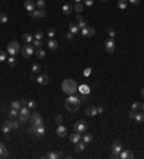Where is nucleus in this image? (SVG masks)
I'll list each match as a JSON object with an SVG mask.
<instances>
[{
    "instance_id": "nucleus-21",
    "label": "nucleus",
    "mask_w": 144,
    "mask_h": 159,
    "mask_svg": "<svg viewBox=\"0 0 144 159\" xmlns=\"http://www.w3.org/2000/svg\"><path fill=\"white\" fill-rule=\"evenodd\" d=\"M72 10H74V7H72V5H69V3H66V5H64L62 6V13L64 15H71L72 13Z\"/></svg>"
},
{
    "instance_id": "nucleus-12",
    "label": "nucleus",
    "mask_w": 144,
    "mask_h": 159,
    "mask_svg": "<svg viewBox=\"0 0 144 159\" xmlns=\"http://www.w3.org/2000/svg\"><path fill=\"white\" fill-rule=\"evenodd\" d=\"M36 82H38L39 85H48V83H49V76L39 73V75L36 76Z\"/></svg>"
},
{
    "instance_id": "nucleus-49",
    "label": "nucleus",
    "mask_w": 144,
    "mask_h": 159,
    "mask_svg": "<svg viewBox=\"0 0 144 159\" xmlns=\"http://www.w3.org/2000/svg\"><path fill=\"white\" fill-rule=\"evenodd\" d=\"M65 37H66L68 40H72V39H74V35H72L71 32H68V33H65Z\"/></svg>"
},
{
    "instance_id": "nucleus-44",
    "label": "nucleus",
    "mask_w": 144,
    "mask_h": 159,
    "mask_svg": "<svg viewBox=\"0 0 144 159\" xmlns=\"http://www.w3.org/2000/svg\"><path fill=\"white\" fill-rule=\"evenodd\" d=\"M82 2H84V6H87V7H91L94 5V0H82Z\"/></svg>"
},
{
    "instance_id": "nucleus-33",
    "label": "nucleus",
    "mask_w": 144,
    "mask_h": 159,
    "mask_svg": "<svg viewBox=\"0 0 144 159\" xmlns=\"http://www.w3.org/2000/svg\"><path fill=\"white\" fill-rule=\"evenodd\" d=\"M7 115L10 116V119H15V118H18V116H19V110H16V109H12V108H10V110L7 112Z\"/></svg>"
},
{
    "instance_id": "nucleus-8",
    "label": "nucleus",
    "mask_w": 144,
    "mask_h": 159,
    "mask_svg": "<svg viewBox=\"0 0 144 159\" xmlns=\"http://www.w3.org/2000/svg\"><path fill=\"white\" fill-rule=\"evenodd\" d=\"M81 35L84 36V37H92L94 35H95V29L92 27V26H85L84 29H81Z\"/></svg>"
},
{
    "instance_id": "nucleus-1",
    "label": "nucleus",
    "mask_w": 144,
    "mask_h": 159,
    "mask_svg": "<svg viewBox=\"0 0 144 159\" xmlns=\"http://www.w3.org/2000/svg\"><path fill=\"white\" fill-rule=\"evenodd\" d=\"M78 83L74 80V79H65L64 82H62V90L69 96V95H75L76 93V90H78Z\"/></svg>"
},
{
    "instance_id": "nucleus-17",
    "label": "nucleus",
    "mask_w": 144,
    "mask_h": 159,
    "mask_svg": "<svg viewBox=\"0 0 144 159\" xmlns=\"http://www.w3.org/2000/svg\"><path fill=\"white\" fill-rule=\"evenodd\" d=\"M62 156H64V153L61 150H58V152H49L48 155H45V158H48V159H58V158H62Z\"/></svg>"
},
{
    "instance_id": "nucleus-29",
    "label": "nucleus",
    "mask_w": 144,
    "mask_h": 159,
    "mask_svg": "<svg viewBox=\"0 0 144 159\" xmlns=\"http://www.w3.org/2000/svg\"><path fill=\"white\" fill-rule=\"evenodd\" d=\"M107 35H108V37H110V39H115V36H117V32H115V29H114V27H108V30H107Z\"/></svg>"
},
{
    "instance_id": "nucleus-38",
    "label": "nucleus",
    "mask_w": 144,
    "mask_h": 159,
    "mask_svg": "<svg viewBox=\"0 0 144 159\" xmlns=\"http://www.w3.org/2000/svg\"><path fill=\"white\" fill-rule=\"evenodd\" d=\"M45 6H46V2H45V0H38V2H36V7H38V9L45 10Z\"/></svg>"
},
{
    "instance_id": "nucleus-47",
    "label": "nucleus",
    "mask_w": 144,
    "mask_h": 159,
    "mask_svg": "<svg viewBox=\"0 0 144 159\" xmlns=\"http://www.w3.org/2000/svg\"><path fill=\"white\" fill-rule=\"evenodd\" d=\"M131 109H133V110H138V109H140V103H138V102H133Z\"/></svg>"
},
{
    "instance_id": "nucleus-15",
    "label": "nucleus",
    "mask_w": 144,
    "mask_h": 159,
    "mask_svg": "<svg viewBox=\"0 0 144 159\" xmlns=\"http://www.w3.org/2000/svg\"><path fill=\"white\" fill-rule=\"evenodd\" d=\"M6 125H9L12 129H15V130H18L19 128H20V120H15V119H9V120H6L5 122Z\"/></svg>"
},
{
    "instance_id": "nucleus-56",
    "label": "nucleus",
    "mask_w": 144,
    "mask_h": 159,
    "mask_svg": "<svg viewBox=\"0 0 144 159\" xmlns=\"http://www.w3.org/2000/svg\"><path fill=\"white\" fill-rule=\"evenodd\" d=\"M74 2H75V3H81V2H82V0H74Z\"/></svg>"
},
{
    "instance_id": "nucleus-35",
    "label": "nucleus",
    "mask_w": 144,
    "mask_h": 159,
    "mask_svg": "<svg viewBox=\"0 0 144 159\" xmlns=\"http://www.w3.org/2000/svg\"><path fill=\"white\" fill-rule=\"evenodd\" d=\"M10 108H12V109H16V110H19V109L22 108V105H20V102H19V100H13V102L10 103Z\"/></svg>"
},
{
    "instance_id": "nucleus-4",
    "label": "nucleus",
    "mask_w": 144,
    "mask_h": 159,
    "mask_svg": "<svg viewBox=\"0 0 144 159\" xmlns=\"http://www.w3.org/2000/svg\"><path fill=\"white\" fill-rule=\"evenodd\" d=\"M20 49H22V46H20V43L19 42H16V40H12L9 45H7V53L10 55V56H16L19 52H20Z\"/></svg>"
},
{
    "instance_id": "nucleus-19",
    "label": "nucleus",
    "mask_w": 144,
    "mask_h": 159,
    "mask_svg": "<svg viewBox=\"0 0 144 159\" xmlns=\"http://www.w3.org/2000/svg\"><path fill=\"white\" fill-rule=\"evenodd\" d=\"M81 139H82V136H81V133H79V132H75V133H72V135H71V138H69L71 143H75V145H76V143H78Z\"/></svg>"
},
{
    "instance_id": "nucleus-27",
    "label": "nucleus",
    "mask_w": 144,
    "mask_h": 159,
    "mask_svg": "<svg viewBox=\"0 0 144 159\" xmlns=\"http://www.w3.org/2000/svg\"><path fill=\"white\" fill-rule=\"evenodd\" d=\"M85 149H87V143L82 142V140H79V142L76 143V152H84Z\"/></svg>"
},
{
    "instance_id": "nucleus-54",
    "label": "nucleus",
    "mask_w": 144,
    "mask_h": 159,
    "mask_svg": "<svg viewBox=\"0 0 144 159\" xmlns=\"http://www.w3.org/2000/svg\"><path fill=\"white\" fill-rule=\"evenodd\" d=\"M140 110H144V102H143V103H140Z\"/></svg>"
},
{
    "instance_id": "nucleus-30",
    "label": "nucleus",
    "mask_w": 144,
    "mask_h": 159,
    "mask_svg": "<svg viewBox=\"0 0 144 159\" xmlns=\"http://www.w3.org/2000/svg\"><path fill=\"white\" fill-rule=\"evenodd\" d=\"M35 53H36V56H38L39 59H45V57H46V52H45L42 47H41V49H36Z\"/></svg>"
},
{
    "instance_id": "nucleus-32",
    "label": "nucleus",
    "mask_w": 144,
    "mask_h": 159,
    "mask_svg": "<svg viewBox=\"0 0 144 159\" xmlns=\"http://www.w3.org/2000/svg\"><path fill=\"white\" fill-rule=\"evenodd\" d=\"M6 62H7L9 67H15V66H16V59H15V56H10V57H7V59H6Z\"/></svg>"
},
{
    "instance_id": "nucleus-43",
    "label": "nucleus",
    "mask_w": 144,
    "mask_h": 159,
    "mask_svg": "<svg viewBox=\"0 0 144 159\" xmlns=\"http://www.w3.org/2000/svg\"><path fill=\"white\" fill-rule=\"evenodd\" d=\"M79 90H81L79 93H82V95H89V89H88L87 86H81Z\"/></svg>"
},
{
    "instance_id": "nucleus-42",
    "label": "nucleus",
    "mask_w": 144,
    "mask_h": 159,
    "mask_svg": "<svg viewBox=\"0 0 144 159\" xmlns=\"http://www.w3.org/2000/svg\"><path fill=\"white\" fill-rule=\"evenodd\" d=\"M36 106H38L36 100H28V108H29V109H35Z\"/></svg>"
},
{
    "instance_id": "nucleus-6",
    "label": "nucleus",
    "mask_w": 144,
    "mask_h": 159,
    "mask_svg": "<svg viewBox=\"0 0 144 159\" xmlns=\"http://www.w3.org/2000/svg\"><path fill=\"white\" fill-rule=\"evenodd\" d=\"M29 122H30V125H43L42 116H41V113H38V112H35V113H30Z\"/></svg>"
},
{
    "instance_id": "nucleus-7",
    "label": "nucleus",
    "mask_w": 144,
    "mask_h": 159,
    "mask_svg": "<svg viewBox=\"0 0 144 159\" xmlns=\"http://www.w3.org/2000/svg\"><path fill=\"white\" fill-rule=\"evenodd\" d=\"M87 129H88V123H87V122H84V120H79V122H76V123L74 125V130H75V132L84 133Z\"/></svg>"
},
{
    "instance_id": "nucleus-20",
    "label": "nucleus",
    "mask_w": 144,
    "mask_h": 159,
    "mask_svg": "<svg viewBox=\"0 0 144 159\" xmlns=\"http://www.w3.org/2000/svg\"><path fill=\"white\" fill-rule=\"evenodd\" d=\"M85 115H88V116H95V115H98V112H97V108L95 106H88L87 109H85Z\"/></svg>"
},
{
    "instance_id": "nucleus-5",
    "label": "nucleus",
    "mask_w": 144,
    "mask_h": 159,
    "mask_svg": "<svg viewBox=\"0 0 144 159\" xmlns=\"http://www.w3.org/2000/svg\"><path fill=\"white\" fill-rule=\"evenodd\" d=\"M32 129H33V133L36 138H43L45 133H46V128L45 125H30Z\"/></svg>"
},
{
    "instance_id": "nucleus-46",
    "label": "nucleus",
    "mask_w": 144,
    "mask_h": 159,
    "mask_svg": "<svg viewBox=\"0 0 144 159\" xmlns=\"http://www.w3.org/2000/svg\"><path fill=\"white\" fill-rule=\"evenodd\" d=\"M42 37H43V33H42L41 30H38V32L35 33V39H39V40H42Z\"/></svg>"
},
{
    "instance_id": "nucleus-24",
    "label": "nucleus",
    "mask_w": 144,
    "mask_h": 159,
    "mask_svg": "<svg viewBox=\"0 0 144 159\" xmlns=\"http://www.w3.org/2000/svg\"><path fill=\"white\" fill-rule=\"evenodd\" d=\"M79 30H81V29L78 27V25H76V23H71V25H69V32H71L72 35H78V33H79Z\"/></svg>"
},
{
    "instance_id": "nucleus-57",
    "label": "nucleus",
    "mask_w": 144,
    "mask_h": 159,
    "mask_svg": "<svg viewBox=\"0 0 144 159\" xmlns=\"http://www.w3.org/2000/svg\"><path fill=\"white\" fill-rule=\"evenodd\" d=\"M99 2H107V0H99Z\"/></svg>"
},
{
    "instance_id": "nucleus-48",
    "label": "nucleus",
    "mask_w": 144,
    "mask_h": 159,
    "mask_svg": "<svg viewBox=\"0 0 144 159\" xmlns=\"http://www.w3.org/2000/svg\"><path fill=\"white\" fill-rule=\"evenodd\" d=\"M62 120H64V118H62V115H58V116L55 118V122H56L58 125H61V123H62Z\"/></svg>"
},
{
    "instance_id": "nucleus-34",
    "label": "nucleus",
    "mask_w": 144,
    "mask_h": 159,
    "mask_svg": "<svg viewBox=\"0 0 144 159\" xmlns=\"http://www.w3.org/2000/svg\"><path fill=\"white\" fill-rule=\"evenodd\" d=\"M32 45L35 46V49H41V47L43 46V42H42V40H39V39H35V40L32 42Z\"/></svg>"
},
{
    "instance_id": "nucleus-3",
    "label": "nucleus",
    "mask_w": 144,
    "mask_h": 159,
    "mask_svg": "<svg viewBox=\"0 0 144 159\" xmlns=\"http://www.w3.org/2000/svg\"><path fill=\"white\" fill-rule=\"evenodd\" d=\"M35 52H36V49H35V46H33L32 43H26V45H25V46H22V49H20L22 56H23V57H26V59L32 57V56L35 55Z\"/></svg>"
},
{
    "instance_id": "nucleus-11",
    "label": "nucleus",
    "mask_w": 144,
    "mask_h": 159,
    "mask_svg": "<svg viewBox=\"0 0 144 159\" xmlns=\"http://www.w3.org/2000/svg\"><path fill=\"white\" fill-rule=\"evenodd\" d=\"M25 9L29 13L35 12L36 10V2H33V0H26V2H25Z\"/></svg>"
},
{
    "instance_id": "nucleus-26",
    "label": "nucleus",
    "mask_w": 144,
    "mask_h": 159,
    "mask_svg": "<svg viewBox=\"0 0 144 159\" xmlns=\"http://www.w3.org/2000/svg\"><path fill=\"white\" fill-rule=\"evenodd\" d=\"M92 139H94V136H92L91 133H85V135L82 136V139H81V140H82V142H85V143L88 145V143H91V142H92Z\"/></svg>"
},
{
    "instance_id": "nucleus-36",
    "label": "nucleus",
    "mask_w": 144,
    "mask_h": 159,
    "mask_svg": "<svg viewBox=\"0 0 144 159\" xmlns=\"http://www.w3.org/2000/svg\"><path fill=\"white\" fill-rule=\"evenodd\" d=\"M10 130H12V128H10L9 125L3 123V126H2V132H3L5 135H10Z\"/></svg>"
},
{
    "instance_id": "nucleus-2",
    "label": "nucleus",
    "mask_w": 144,
    "mask_h": 159,
    "mask_svg": "<svg viewBox=\"0 0 144 159\" xmlns=\"http://www.w3.org/2000/svg\"><path fill=\"white\" fill-rule=\"evenodd\" d=\"M79 106H81V100H79L78 96L69 95V96L66 98V100H65V108H66L69 112H76V110L79 109Z\"/></svg>"
},
{
    "instance_id": "nucleus-55",
    "label": "nucleus",
    "mask_w": 144,
    "mask_h": 159,
    "mask_svg": "<svg viewBox=\"0 0 144 159\" xmlns=\"http://www.w3.org/2000/svg\"><path fill=\"white\" fill-rule=\"evenodd\" d=\"M140 93H141V96H143V98H144V88H143V89H141V92H140Z\"/></svg>"
},
{
    "instance_id": "nucleus-25",
    "label": "nucleus",
    "mask_w": 144,
    "mask_h": 159,
    "mask_svg": "<svg viewBox=\"0 0 144 159\" xmlns=\"http://www.w3.org/2000/svg\"><path fill=\"white\" fill-rule=\"evenodd\" d=\"M22 39H23L25 43H32V42L35 40V37H33L32 35H29V33H25V35L22 36Z\"/></svg>"
},
{
    "instance_id": "nucleus-39",
    "label": "nucleus",
    "mask_w": 144,
    "mask_h": 159,
    "mask_svg": "<svg viewBox=\"0 0 144 159\" xmlns=\"http://www.w3.org/2000/svg\"><path fill=\"white\" fill-rule=\"evenodd\" d=\"M84 10V5L82 3H75V6H74V12H82Z\"/></svg>"
},
{
    "instance_id": "nucleus-58",
    "label": "nucleus",
    "mask_w": 144,
    "mask_h": 159,
    "mask_svg": "<svg viewBox=\"0 0 144 159\" xmlns=\"http://www.w3.org/2000/svg\"><path fill=\"white\" fill-rule=\"evenodd\" d=\"M0 158H2V155H0Z\"/></svg>"
},
{
    "instance_id": "nucleus-53",
    "label": "nucleus",
    "mask_w": 144,
    "mask_h": 159,
    "mask_svg": "<svg viewBox=\"0 0 144 159\" xmlns=\"http://www.w3.org/2000/svg\"><path fill=\"white\" fill-rule=\"evenodd\" d=\"M97 112H98V113H102V112H104V108H102V106H98V108H97Z\"/></svg>"
},
{
    "instance_id": "nucleus-13",
    "label": "nucleus",
    "mask_w": 144,
    "mask_h": 159,
    "mask_svg": "<svg viewBox=\"0 0 144 159\" xmlns=\"http://www.w3.org/2000/svg\"><path fill=\"white\" fill-rule=\"evenodd\" d=\"M133 159L134 158V153L130 150V149H122L121 152H120V159Z\"/></svg>"
},
{
    "instance_id": "nucleus-41",
    "label": "nucleus",
    "mask_w": 144,
    "mask_h": 159,
    "mask_svg": "<svg viewBox=\"0 0 144 159\" xmlns=\"http://www.w3.org/2000/svg\"><path fill=\"white\" fill-rule=\"evenodd\" d=\"M46 35H48V37H49V39H53V37H55V29H53V27H49Z\"/></svg>"
},
{
    "instance_id": "nucleus-50",
    "label": "nucleus",
    "mask_w": 144,
    "mask_h": 159,
    "mask_svg": "<svg viewBox=\"0 0 144 159\" xmlns=\"http://www.w3.org/2000/svg\"><path fill=\"white\" fill-rule=\"evenodd\" d=\"M135 113H137V110H130V113H128V116H130V119H134V116H135Z\"/></svg>"
},
{
    "instance_id": "nucleus-28",
    "label": "nucleus",
    "mask_w": 144,
    "mask_h": 159,
    "mask_svg": "<svg viewBox=\"0 0 144 159\" xmlns=\"http://www.w3.org/2000/svg\"><path fill=\"white\" fill-rule=\"evenodd\" d=\"M134 120H135V122H144V110L137 112L135 116H134Z\"/></svg>"
},
{
    "instance_id": "nucleus-9",
    "label": "nucleus",
    "mask_w": 144,
    "mask_h": 159,
    "mask_svg": "<svg viewBox=\"0 0 144 159\" xmlns=\"http://www.w3.org/2000/svg\"><path fill=\"white\" fill-rule=\"evenodd\" d=\"M104 46H105V50L108 53H114V50H115V40L114 39H107Z\"/></svg>"
},
{
    "instance_id": "nucleus-16",
    "label": "nucleus",
    "mask_w": 144,
    "mask_h": 159,
    "mask_svg": "<svg viewBox=\"0 0 144 159\" xmlns=\"http://www.w3.org/2000/svg\"><path fill=\"white\" fill-rule=\"evenodd\" d=\"M66 133H68V130H66V128H65L62 123L56 126V135H58L59 138H64V136H66Z\"/></svg>"
},
{
    "instance_id": "nucleus-23",
    "label": "nucleus",
    "mask_w": 144,
    "mask_h": 159,
    "mask_svg": "<svg viewBox=\"0 0 144 159\" xmlns=\"http://www.w3.org/2000/svg\"><path fill=\"white\" fill-rule=\"evenodd\" d=\"M0 155H2V158H7L9 156V150H7V148L0 142Z\"/></svg>"
},
{
    "instance_id": "nucleus-51",
    "label": "nucleus",
    "mask_w": 144,
    "mask_h": 159,
    "mask_svg": "<svg viewBox=\"0 0 144 159\" xmlns=\"http://www.w3.org/2000/svg\"><path fill=\"white\" fill-rule=\"evenodd\" d=\"M127 2H130L131 5H135V6H137V5H140L141 0H127Z\"/></svg>"
},
{
    "instance_id": "nucleus-18",
    "label": "nucleus",
    "mask_w": 144,
    "mask_h": 159,
    "mask_svg": "<svg viewBox=\"0 0 144 159\" xmlns=\"http://www.w3.org/2000/svg\"><path fill=\"white\" fill-rule=\"evenodd\" d=\"M30 16H32V17L42 19V17H45V16H46V12H45V10H42V9H39V10H35V12H32V13H30Z\"/></svg>"
},
{
    "instance_id": "nucleus-10",
    "label": "nucleus",
    "mask_w": 144,
    "mask_h": 159,
    "mask_svg": "<svg viewBox=\"0 0 144 159\" xmlns=\"http://www.w3.org/2000/svg\"><path fill=\"white\" fill-rule=\"evenodd\" d=\"M111 150H112V153L120 155V152L122 150V143L120 140H114V143L111 145Z\"/></svg>"
},
{
    "instance_id": "nucleus-52",
    "label": "nucleus",
    "mask_w": 144,
    "mask_h": 159,
    "mask_svg": "<svg viewBox=\"0 0 144 159\" xmlns=\"http://www.w3.org/2000/svg\"><path fill=\"white\" fill-rule=\"evenodd\" d=\"M20 105H22V106H28V100H26V99H22V100H20Z\"/></svg>"
},
{
    "instance_id": "nucleus-22",
    "label": "nucleus",
    "mask_w": 144,
    "mask_h": 159,
    "mask_svg": "<svg viewBox=\"0 0 144 159\" xmlns=\"http://www.w3.org/2000/svg\"><path fill=\"white\" fill-rule=\"evenodd\" d=\"M75 20H76V25H78V27H79V29H84V27L87 26V23H85V20L82 19V16H81V15H78Z\"/></svg>"
},
{
    "instance_id": "nucleus-40",
    "label": "nucleus",
    "mask_w": 144,
    "mask_h": 159,
    "mask_svg": "<svg viewBox=\"0 0 144 159\" xmlns=\"http://www.w3.org/2000/svg\"><path fill=\"white\" fill-rule=\"evenodd\" d=\"M7 20H9V17L6 13H0V23H7Z\"/></svg>"
},
{
    "instance_id": "nucleus-45",
    "label": "nucleus",
    "mask_w": 144,
    "mask_h": 159,
    "mask_svg": "<svg viewBox=\"0 0 144 159\" xmlns=\"http://www.w3.org/2000/svg\"><path fill=\"white\" fill-rule=\"evenodd\" d=\"M6 59H7V56H6V52L0 50V62H5Z\"/></svg>"
},
{
    "instance_id": "nucleus-37",
    "label": "nucleus",
    "mask_w": 144,
    "mask_h": 159,
    "mask_svg": "<svg viewBox=\"0 0 144 159\" xmlns=\"http://www.w3.org/2000/svg\"><path fill=\"white\" fill-rule=\"evenodd\" d=\"M32 73H35V75H39V73H41V65L35 63V65L32 66Z\"/></svg>"
},
{
    "instance_id": "nucleus-31",
    "label": "nucleus",
    "mask_w": 144,
    "mask_h": 159,
    "mask_svg": "<svg viewBox=\"0 0 144 159\" xmlns=\"http://www.w3.org/2000/svg\"><path fill=\"white\" fill-rule=\"evenodd\" d=\"M127 6H128V2H127V0H118V9L125 10Z\"/></svg>"
},
{
    "instance_id": "nucleus-14",
    "label": "nucleus",
    "mask_w": 144,
    "mask_h": 159,
    "mask_svg": "<svg viewBox=\"0 0 144 159\" xmlns=\"http://www.w3.org/2000/svg\"><path fill=\"white\" fill-rule=\"evenodd\" d=\"M46 46L49 47V50H56V49L59 47V43H58V40H55V39H48Z\"/></svg>"
}]
</instances>
